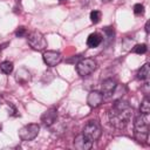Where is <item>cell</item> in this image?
<instances>
[{
    "mask_svg": "<svg viewBox=\"0 0 150 150\" xmlns=\"http://www.w3.org/2000/svg\"><path fill=\"white\" fill-rule=\"evenodd\" d=\"M131 114H132V109L130 108L129 103L127 101L120 98V100L115 101L112 108L110 109V111L108 114L109 122L115 128L123 129L130 121Z\"/></svg>",
    "mask_w": 150,
    "mask_h": 150,
    "instance_id": "obj_1",
    "label": "cell"
},
{
    "mask_svg": "<svg viewBox=\"0 0 150 150\" xmlns=\"http://www.w3.org/2000/svg\"><path fill=\"white\" fill-rule=\"evenodd\" d=\"M134 130H135V137L138 142H144L148 139L149 135V122H148V115L141 114L136 117L134 122Z\"/></svg>",
    "mask_w": 150,
    "mask_h": 150,
    "instance_id": "obj_2",
    "label": "cell"
},
{
    "mask_svg": "<svg viewBox=\"0 0 150 150\" xmlns=\"http://www.w3.org/2000/svg\"><path fill=\"white\" fill-rule=\"evenodd\" d=\"M96 67H97V63L94 59L86 57L76 63V71L80 76H88L95 71Z\"/></svg>",
    "mask_w": 150,
    "mask_h": 150,
    "instance_id": "obj_3",
    "label": "cell"
},
{
    "mask_svg": "<svg viewBox=\"0 0 150 150\" xmlns=\"http://www.w3.org/2000/svg\"><path fill=\"white\" fill-rule=\"evenodd\" d=\"M27 40H28L29 46L35 50L40 52V50H43V49L47 48V41H46L43 34L38 32V30H34V32L29 33Z\"/></svg>",
    "mask_w": 150,
    "mask_h": 150,
    "instance_id": "obj_4",
    "label": "cell"
},
{
    "mask_svg": "<svg viewBox=\"0 0 150 150\" xmlns=\"http://www.w3.org/2000/svg\"><path fill=\"white\" fill-rule=\"evenodd\" d=\"M39 131H40V125L36 123H30L22 127L19 130V137L21 141H26V142L33 141L39 135Z\"/></svg>",
    "mask_w": 150,
    "mask_h": 150,
    "instance_id": "obj_5",
    "label": "cell"
},
{
    "mask_svg": "<svg viewBox=\"0 0 150 150\" xmlns=\"http://www.w3.org/2000/svg\"><path fill=\"white\" fill-rule=\"evenodd\" d=\"M82 134H83L89 141L95 142V141H97V139L101 137L102 131H101V128H100V125H98V123H97L96 121H89V122L84 125V128H83V130H82Z\"/></svg>",
    "mask_w": 150,
    "mask_h": 150,
    "instance_id": "obj_6",
    "label": "cell"
},
{
    "mask_svg": "<svg viewBox=\"0 0 150 150\" xmlns=\"http://www.w3.org/2000/svg\"><path fill=\"white\" fill-rule=\"evenodd\" d=\"M42 59L47 66L55 67L61 62L62 55H61V53H59L56 50H46V52H43Z\"/></svg>",
    "mask_w": 150,
    "mask_h": 150,
    "instance_id": "obj_7",
    "label": "cell"
},
{
    "mask_svg": "<svg viewBox=\"0 0 150 150\" xmlns=\"http://www.w3.org/2000/svg\"><path fill=\"white\" fill-rule=\"evenodd\" d=\"M57 118V110L55 108H50L48 110H46L42 116H41V122L46 125V127H50L55 123Z\"/></svg>",
    "mask_w": 150,
    "mask_h": 150,
    "instance_id": "obj_8",
    "label": "cell"
},
{
    "mask_svg": "<svg viewBox=\"0 0 150 150\" xmlns=\"http://www.w3.org/2000/svg\"><path fill=\"white\" fill-rule=\"evenodd\" d=\"M74 146L79 150H89L93 146V142L89 141L83 134L77 135L74 139Z\"/></svg>",
    "mask_w": 150,
    "mask_h": 150,
    "instance_id": "obj_9",
    "label": "cell"
},
{
    "mask_svg": "<svg viewBox=\"0 0 150 150\" xmlns=\"http://www.w3.org/2000/svg\"><path fill=\"white\" fill-rule=\"evenodd\" d=\"M103 98H104V96H103L102 93L96 91V90H93V91L89 93L88 98H87V102H88L89 107L96 108V107H98V105L103 102Z\"/></svg>",
    "mask_w": 150,
    "mask_h": 150,
    "instance_id": "obj_10",
    "label": "cell"
},
{
    "mask_svg": "<svg viewBox=\"0 0 150 150\" xmlns=\"http://www.w3.org/2000/svg\"><path fill=\"white\" fill-rule=\"evenodd\" d=\"M117 87V83L112 79H107L102 82V94L103 96H111Z\"/></svg>",
    "mask_w": 150,
    "mask_h": 150,
    "instance_id": "obj_11",
    "label": "cell"
},
{
    "mask_svg": "<svg viewBox=\"0 0 150 150\" xmlns=\"http://www.w3.org/2000/svg\"><path fill=\"white\" fill-rule=\"evenodd\" d=\"M102 40H103V38L100 33H91L87 39V45L90 48H95V47L101 45Z\"/></svg>",
    "mask_w": 150,
    "mask_h": 150,
    "instance_id": "obj_12",
    "label": "cell"
},
{
    "mask_svg": "<svg viewBox=\"0 0 150 150\" xmlns=\"http://www.w3.org/2000/svg\"><path fill=\"white\" fill-rule=\"evenodd\" d=\"M149 75H150V66H149V63H145L137 71V79L138 80H148Z\"/></svg>",
    "mask_w": 150,
    "mask_h": 150,
    "instance_id": "obj_13",
    "label": "cell"
},
{
    "mask_svg": "<svg viewBox=\"0 0 150 150\" xmlns=\"http://www.w3.org/2000/svg\"><path fill=\"white\" fill-rule=\"evenodd\" d=\"M13 68H14V66H13L12 61H4L0 63V71L6 74V75L11 74L13 71Z\"/></svg>",
    "mask_w": 150,
    "mask_h": 150,
    "instance_id": "obj_14",
    "label": "cell"
},
{
    "mask_svg": "<svg viewBox=\"0 0 150 150\" xmlns=\"http://www.w3.org/2000/svg\"><path fill=\"white\" fill-rule=\"evenodd\" d=\"M16 80H18L19 82H21V83L27 82V81L29 80V73H28L25 68L18 70V73H16Z\"/></svg>",
    "mask_w": 150,
    "mask_h": 150,
    "instance_id": "obj_15",
    "label": "cell"
},
{
    "mask_svg": "<svg viewBox=\"0 0 150 150\" xmlns=\"http://www.w3.org/2000/svg\"><path fill=\"white\" fill-rule=\"evenodd\" d=\"M139 111L143 115H149V112H150V102H149V98L148 97H145L142 101L141 107H139Z\"/></svg>",
    "mask_w": 150,
    "mask_h": 150,
    "instance_id": "obj_16",
    "label": "cell"
},
{
    "mask_svg": "<svg viewBox=\"0 0 150 150\" xmlns=\"http://www.w3.org/2000/svg\"><path fill=\"white\" fill-rule=\"evenodd\" d=\"M101 16H102V14L100 11H91L90 12V21L93 23H98L101 20Z\"/></svg>",
    "mask_w": 150,
    "mask_h": 150,
    "instance_id": "obj_17",
    "label": "cell"
},
{
    "mask_svg": "<svg viewBox=\"0 0 150 150\" xmlns=\"http://www.w3.org/2000/svg\"><path fill=\"white\" fill-rule=\"evenodd\" d=\"M146 50H148V47H146V45H145V43L136 45V46L134 47V49H132V52H134V53H136V54H145V53H146Z\"/></svg>",
    "mask_w": 150,
    "mask_h": 150,
    "instance_id": "obj_18",
    "label": "cell"
},
{
    "mask_svg": "<svg viewBox=\"0 0 150 150\" xmlns=\"http://www.w3.org/2000/svg\"><path fill=\"white\" fill-rule=\"evenodd\" d=\"M134 13L136 15H143L144 14V6L142 4H136L134 6Z\"/></svg>",
    "mask_w": 150,
    "mask_h": 150,
    "instance_id": "obj_19",
    "label": "cell"
},
{
    "mask_svg": "<svg viewBox=\"0 0 150 150\" xmlns=\"http://www.w3.org/2000/svg\"><path fill=\"white\" fill-rule=\"evenodd\" d=\"M27 34V30H26V28L25 27H19L16 30H15V35L16 36H19V38H22V36H25Z\"/></svg>",
    "mask_w": 150,
    "mask_h": 150,
    "instance_id": "obj_20",
    "label": "cell"
},
{
    "mask_svg": "<svg viewBox=\"0 0 150 150\" xmlns=\"http://www.w3.org/2000/svg\"><path fill=\"white\" fill-rule=\"evenodd\" d=\"M145 32L149 33V21H146V23H145Z\"/></svg>",
    "mask_w": 150,
    "mask_h": 150,
    "instance_id": "obj_21",
    "label": "cell"
},
{
    "mask_svg": "<svg viewBox=\"0 0 150 150\" xmlns=\"http://www.w3.org/2000/svg\"><path fill=\"white\" fill-rule=\"evenodd\" d=\"M102 1H104V2H108V1H111V0H102Z\"/></svg>",
    "mask_w": 150,
    "mask_h": 150,
    "instance_id": "obj_22",
    "label": "cell"
},
{
    "mask_svg": "<svg viewBox=\"0 0 150 150\" xmlns=\"http://www.w3.org/2000/svg\"><path fill=\"white\" fill-rule=\"evenodd\" d=\"M1 129H2V127H1V124H0V131H1Z\"/></svg>",
    "mask_w": 150,
    "mask_h": 150,
    "instance_id": "obj_23",
    "label": "cell"
},
{
    "mask_svg": "<svg viewBox=\"0 0 150 150\" xmlns=\"http://www.w3.org/2000/svg\"><path fill=\"white\" fill-rule=\"evenodd\" d=\"M60 1H63V0H60Z\"/></svg>",
    "mask_w": 150,
    "mask_h": 150,
    "instance_id": "obj_24",
    "label": "cell"
}]
</instances>
